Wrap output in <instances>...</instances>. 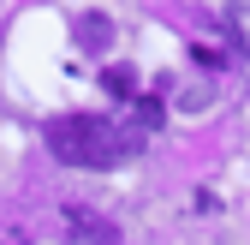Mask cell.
<instances>
[{"instance_id": "cell-1", "label": "cell", "mask_w": 250, "mask_h": 245, "mask_svg": "<svg viewBox=\"0 0 250 245\" xmlns=\"http://www.w3.org/2000/svg\"><path fill=\"white\" fill-rule=\"evenodd\" d=\"M48 149L66 168H113L143 149V132L131 120L119 126V120H102V114H60V120H48Z\"/></svg>"}, {"instance_id": "cell-2", "label": "cell", "mask_w": 250, "mask_h": 245, "mask_svg": "<svg viewBox=\"0 0 250 245\" xmlns=\"http://www.w3.org/2000/svg\"><path fill=\"white\" fill-rule=\"evenodd\" d=\"M66 233H72V245H119V227L89 216V209H78V203L66 209Z\"/></svg>"}, {"instance_id": "cell-3", "label": "cell", "mask_w": 250, "mask_h": 245, "mask_svg": "<svg viewBox=\"0 0 250 245\" xmlns=\"http://www.w3.org/2000/svg\"><path fill=\"white\" fill-rule=\"evenodd\" d=\"M227 36L238 54H250V0H227Z\"/></svg>"}, {"instance_id": "cell-4", "label": "cell", "mask_w": 250, "mask_h": 245, "mask_svg": "<svg viewBox=\"0 0 250 245\" xmlns=\"http://www.w3.org/2000/svg\"><path fill=\"white\" fill-rule=\"evenodd\" d=\"M107 36H113V24H107L102 12H89V18H78V42H83V48H107Z\"/></svg>"}, {"instance_id": "cell-5", "label": "cell", "mask_w": 250, "mask_h": 245, "mask_svg": "<svg viewBox=\"0 0 250 245\" xmlns=\"http://www.w3.org/2000/svg\"><path fill=\"white\" fill-rule=\"evenodd\" d=\"M102 84H107V96H131V72H119V66L102 72Z\"/></svg>"}, {"instance_id": "cell-6", "label": "cell", "mask_w": 250, "mask_h": 245, "mask_svg": "<svg viewBox=\"0 0 250 245\" xmlns=\"http://www.w3.org/2000/svg\"><path fill=\"white\" fill-rule=\"evenodd\" d=\"M0 245H30V239H24V227H0Z\"/></svg>"}]
</instances>
